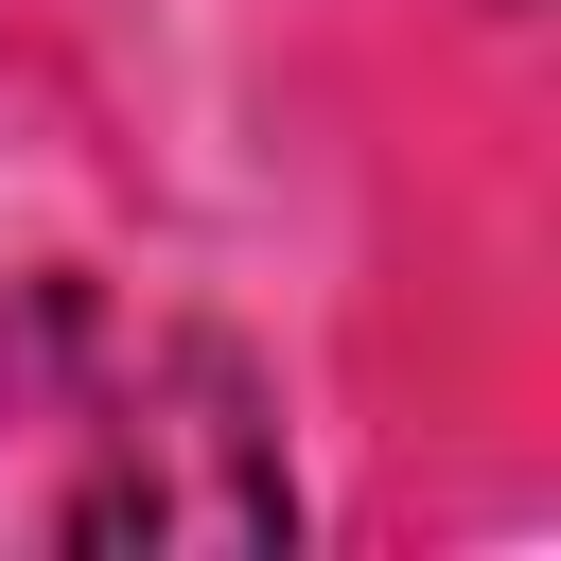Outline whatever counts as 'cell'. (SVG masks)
<instances>
[{
	"mask_svg": "<svg viewBox=\"0 0 561 561\" xmlns=\"http://www.w3.org/2000/svg\"><path fill=\"white\" fill-rule=\"evenodd\" d=\"M88 491L53 508L70 543H280L298 491H280V438H263V386L210 351V333H140V368L105 386L88 421Z\"/></svg>",
	"mask_w": 561,
	"mask_h": 561,
	"instance_id": "cell-1",
	"label": "cell"
}]
</instances>
